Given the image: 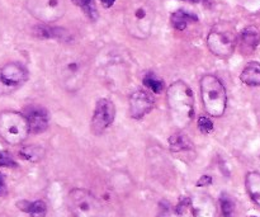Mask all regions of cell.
<instances>
[{"instance_id":"cell-1","label":"cell","mask_w":260,"mask_h":217,"mask_svg":"<svg viewBox=\"0 0 260 217\" xmlns=\"http://www.w3.org/2000/svg\"><path fill=\"white\" fill-rule=\"evenodd\" d=\"M124 25L131 36L147 38L155 22V8L149 0H132L124 10Z\"/></svg>"},{"instance_id":"cell-2","label":"cell","mask_w":260,"mask_h":217,"mask_svg":"<svg viewBox=\"0 0 260 217\" xmlns=\"http://www.w3.org/2000/svg\"><path fill=\"white\" fill-rule=\"evenodd\" d=\"M168 106L173 122L185 127L192 122L194 116L193 91L184 81H175L168 89Z\"/></svg>"},{"instance_id":"cell-3","label":"cell","mask_w":260,"mask_h":217,"mask_svg":"<svg viewBox=\"0 0 260 217\" xmlns=\"http://www.w3.org/2000/svg\"><path fill=\"white\" fill-rule=\"evenodd\" d=\"M56 74L63 89L76 93L85 84L89 74V65L85 57L75 53L65 55L58 60Z\"/></svg>"},{"instance_id":"cell-4","label":"cell","mask_w":260,"mask_h":217,"mask_svg":"<svg viewBox=\"0 0 260 217\" xmlns=\"http://www.w3.org/2000/svg\"><path fill=\"white\" fill-rule=\"evenodd\" d=\"M201 98L206 112L212 117H221L228 107V94L217 76L206 74L201 79Z\"/></svg>"},{"instance_id":"cell-5","label":"cell","mask_w":260,"mask_h":217,"mask_svg":"<svg viewBox=\"0 0 260 217\" xmlns=\"http://www.w3.org/2000/svg\"><path fill=\"white\" fill-rule=\"evenodd\" d=\"M238 43V36L233 25L228 22H218L211 28L207 37V46L217 57L228 58L234 53Z\"/></svg>"},{"instance_id":"cell-6","label":"cell","mask_w":260,"mask_h":217,"mask_svg":"<svg viewBox=\"0 0 260 217\" xmlns=\"http://www.w3.org/2000/svg\"><path fill=\"white\" fill-rule=\"evenodd\" d=\"M29 125L27 117L19 112L5 111L0 113V137L9 145H19L27 139Z\"/></svg>"},{"instance_id":"cell-7","label":"cell","mask_w":260,"mask_h":217,"mask_svg":"<svg viewBox=\"0 0 260 217\" xmlns=\"http://www.w3.org/2000/svg\"><path fill=\"white\" fill-rule=\"evenodd\" d=\"M69 208L74 217H102V203L86 190L75 188L68 196Z\"/></svg>"},{"instance_id":"cell-8","label":"cell","mask_w":260,"mask_h":217,"mask_svg":"<svg viewBox=\"0 0 260 217\" xmlns=\"http://www.w3.org/2000/svg\"><path fill=\"white\" fill-rule=\"evenodd\" d=\"M28 80V71L18 63H9L0 69V96L9 94Z\"/></svg>"},{"instance_id":"cell-9","label":"cell","mask_w":260,"mask_h":217,"mask_svg":"<svg viewBox=\"0 0 260 217\" xmlns=\"http://www.w3.org/2000/svg\"><path fill=\"white\" fill-rule=\"evenodd\" d=\"M33 15L45 23L56 22L66 12L65 0H32L29 4Z\"/></svg>"},{"instance_id":"cell-10","label":"cell","mask_w":260,"mask_h":217,"mask_svg":"<svg viewBox=\"0 0 260 217\" xmlns=\"http://www.w3.org/2000/svg\"><path fill=\"white\" fill-rule=\"evenodd\" d=\"M116 117V107L111 99L102 98L96 102L91 118V131L95 135H101L113 123Z\"/></svg>"},{"instance_id":"cell-11","label":"cell","mask_w":260,"mask_h":217,"mask_svg":"<svg viewBox=\"0 0 260 217\" xmlns=\"http://www.w3.org/2000/svg\"><path fill=\"white\" fill-rule=\"evenodd\" d=\"M154 107V99L145 90H136L129 97V116L135 119H141Z\"/></svg>"},{"instance_id":"cell-12","label":"cell","mask_w":260,"mask_h":217,"mask_svg":"<svg viewBox=\"0 0 260 217\" xmlns=\"http://www.w3.org/2000/svg\"><path fill=\"white\" fill-rule=\"evenodd\" d=\"M190 207L194 217H218V208L215 200L205 193L190 198Z\"/></svg>"},{"instance_id":"cell-13","label":"cell","mask_w":260,"mask_h":217,"mask_svg":"<svg viewBox=\"0 0 260 217\" xmlns=\"http://www.w3.org/2000/svg\"><path fill=\"white\" fill-rule=\"evenodd\" d=\"M29 132L32 134H42L48 127V112L43 107L30 106L25 112Z\"/></svg>"},{"instance_id":"cell-14","label":"cell","mask_w":260,"mask_h":217,"mask_svg":"<svg viewBox=\"0 0 260 217\" xmlns=\"http://www.w3.org/2000/svg\"><path fill=\"white\" fill-rule=\"evenodd\" d=\"M260 43V32L254 25H249L240 33V51L244 55H250Z\"/></svg>"},{"instance_id":"cell-15","label":"cell","mask_w":260,"mask_h":217,"mask_svg":"<svg viewBox=\"0 0 260 217\" xmlns=\"http://www.w3.org/2000/svg\"><path fill=\"white\" fill-rule=\"evenodd\" d=\"M241 81L249 86H259L260 85V63L258 61H251L244 68L243 73L240 75Z\"/></svg>"},{"instance_id":"cell-16","label":"cell","mask_w":260,"mask_h":217,"mask_svg":"<svg viewBox=\"0 0 260 217\" xmlns=\"http://www.w3.org/2000/svg\"><path fill=\"white\" fill-rule=\"evenodd\" d=\"M198 17L196 14L187 12V10H177L170 17V23L178 30H184L187 25L192 22H197Z\"/></svg>"},{"instance_id":"cell-17","label":"cell","mask_w":260,"mask_h":217,"mask_svg":"<svg viewBox=\"0 0 260 217\" xmlns=\"http://www.w3.org/2000/svg\"><path fill=\"white\" fill-rule=\"evenodd\" d=\"M246 190L251 200L260 206V173L251 172L246 175L245 179Z\"/></svg>"},{"instance_id":"cell-18","label":"cell","mask_w":260,"mask_h":217,"mask_svg":"<svg viewBox=\"0 0 260 217\" xmlns=\"http://www.w3.org/2000/svg\"><path fill=\"white\" fill-rule=\"evenodd\" d=\"M169 145L170 150L174 152H180V151H188V150H192L193 144L184 134L182 132H178L174 134L169 139Z\"/></svg>"},{"instance_id":"cell-19","label":"cell","mask_w":260,"mask_h":217,"mask_svg":"<svg viewBox=\"0 0 260 217\" xmlns=\"http://www.w3.org/2000/svg\"><path fill=\"white\" fill-rule=\"evenodd\" d=\"M18 207L24 212L29 213L30 217H45L47 212V206L43 201H36V202H19Z\"/></svg>"},{"instance_id":"cell-20","label":"cell","mask_w":260,"mask_h":217,"mask_svg":"<svg viewBox=\"0 0 260 217\" xmlns=\"http://www.w3.org/2000/svg\"><path fill=\"white\" fill-rule=\"evenodd\" d=\"M19 155L24 160L37 163L45 157V149L42 146H38V145H29V146H24L23 149H20Z\"/></svg>"},{"instance_id":"cell-21","label":"cell","mask_w":260,"mask_h":217,"mask_svg":"<svg viewBox=\"0 0 260 217\" xmlns=\"http://www.w3.org/2000/svg\"><path fill=\"white\" fill-rule=\"evenodd\" d=\"M33 32L40 38H62L66 36L65 29L50 27V25H37V27H35Z\"/></svg>"},{"instance_id":"cell-22","label":"cell","mask_w":260,"mask_h":217,"mask_svg":"<svg viewBox=\"0 0 260 217\" xmlns=\"http://www.w3.org/2000/svg\"><path fill=\"white\" fill-rule=\"evenodd\" d=\"M76 7L81 8L83 12L85 13L86 17L90 20H96L98 19V9H96V5L94 3V0H71Z\"/></svg>"},{"instance_id":"cell-23","label":"cell","mask_w":260,"mask_h":217,"mask_svg":"<svg viewBox=\"0 0 260 217\" xmlns=\"http://www.w3.org/2000/svg\"><path fill=\"white\" fill-rule=\"evenodd\" d=\"M144 84L155 94L161 93L162 89H164V81L160 80L154 73H149L144 78Z\"/></svg>"},{"instance_id":"cell-24","label":"cell","mask_w":260,"mask_h":217,"mask_svg":"<svg viewBox=\"0 0 260 217\" xmlns=\"http://www.w3.org/2000/svg\"><path fill=\"white\" fill-rule=\"evenodd\" d=\"M221 203V210H222L223 217H231L235 210V205H234V201L231 200L230 196L228 193H222L220 198Z\"/></svg>"},{"instance_id":"cell-25","label":"cell","mask_w":260,"mask_h":217,"mask_svg":"<svg viewBox=\"0 0 260 217\" xmlns=\"http://www.w3.org/2000/svg\"><path fill=\"white\" fill-rule=\"evenodd\" d=\"M198 129L202 134H210L213 130V123L207 117H200L198 118Z\"/></svg>"},{"instance_id":"cell-26","label":"cell","mask_w":260,"mask_h":217,"mask_svg":"<svg viewBox=\"0 0 260 217\" xmlns=\"http://www.w3.org/2000/svg\"><path fill=\"white\" fill-rule=\"evenodd\" d=\"M0 167L14 168V167H17V163L13 160V158L10 157L8 152L0 151Z\"/></svg>"},{"instance_id":"cell-27","label":"cell","mask_w":260,"mask_h":217,"mask_svg":"<svg viewBox=\"0 0 260 217\" xmlns=\"http://www.w3.org/2000/svg\"><path fill=\"white\" fill-rule=\"evenodd\" d=\"M160 210H161V212H160V217H169L170 216V207L169 205H168L167 202H160Z\"/></svg>"},{"instance_id":"cell-28","label":"cell","mask_w":260,"mask_h":217,"mask_svg":"<svg viewBox=\"0 0 260 217\" xmlns=\"http://www.w3.org/2000/svg\"><path fill=\"white\" fill-rule=\"evenodd\" d=\"M212 183V178H210L208 175H203L200 180H198L197 185L198 187H202V185H208Z\"/></svg>"},{"instance_id":"cell-29","label":"cell","mask_w":260,"mask_h":217,"mask_svg":"<svg viewBox=\"0 0 260 217\" xmlns=\"http://www.w3.org/2000/svg\"><path fill=\"white\" fill-rule=\"evenodd\" d=\"M7 193V185H5L4 175L0 174V196H4Z\"/></svg>"},{"instance_id":"cell-30","label":"cell","mask_w":260,"mask_h":217,"mask_svg":"<svg viewBox=\"0 0 260 217\" xmlns=\"http://www.w3.org/2000/svg\"><path fill=\"white\" fill-rule=\"evenodd\" d=\"M114 2H116V0H101L102 5H103L104 8H111L112 5L114 4Z\"/></svg>"},{"instance_id":"cell-31","label":"cell","mask_w":260,"mask_h":217,"mask_svg":"<svg viewBox=\"0 0 260 217\" xmlns=\"http://www.w3.org/2000/svg\"><path fill=\"white\" fill-rule=\"evenodd\" d=\"M185 2H192V3H203V2H207V0H185Z\"/></svg>"}]
</instances>
